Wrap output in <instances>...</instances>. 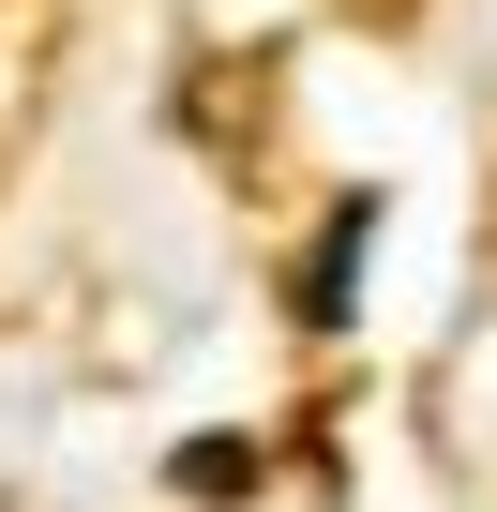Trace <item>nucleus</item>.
Wrapping results in <instances>:
<instances>
[{"mask_svg":"<svg viewBox=\"0 0 497 512\" xmlns=\"http://www.w3.org/2000/svg\"><path fill=\"white\" fill-rule=\"evenodd\" d=\"M362 241H377V196H347V211H332L317 272H302V317H317V332H332V317H347V287H362Z\"/></svg>","mask_w":497,"mask_h":512,"instance_id":"nucleus-1","label":"nucleus"}]
</instances>
